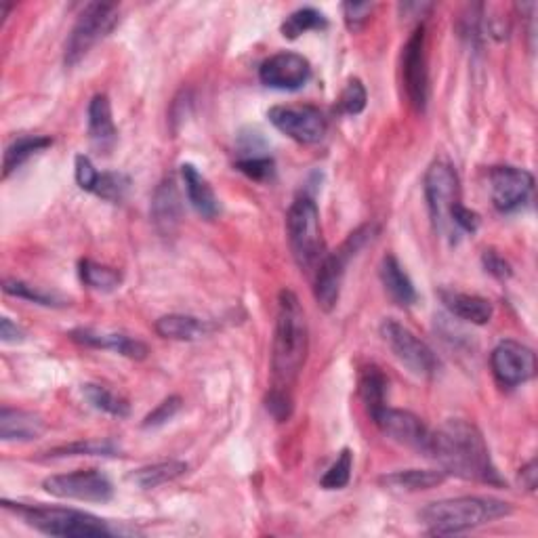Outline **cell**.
Returning a JSON list of instances; mask_svg holds the SVG:
<instances>
[{
	"mask_svg": "<svg viewBox=\"0 0 538 538\" xmlns=\"http://www.w3.org/2000/svg\"><path fill=\"white\" fill-rule=\"evenodd\" d=\"M425 457L436 461L446 475H454V478L490 486L505 484L499 469L492 463L480 429L463 419H450L431 431Z\"/></svg>",
	"mask_w": 538,
	"mask_h": 538,
	"instance_id": "6da1fadb",
	"label": "cell"
},
{
	"mask_svg": "<svg viewBox=\"0 0 538 538\" xmlns=\"http://www.w3.org/2000/svg\"><path fill=\"white\" fill-rule=\"evenodd\" d=\"M309 351V328L305 309L293 291H280L272 347L274 387L291 389L299 379Z\"/></svg>",
	"mask_w": 538,
	"mask_h": 538,
	"instance_id": "7a4b0ae2",
	"label": "cell"
},
{
	"mask_svg": "<svg viewBox=\"0 0 538 538\" xmlns=\"http://www.w3.org/2000/svg\"><path fill=\"white\" fill-rule=\"evenodd\" d=\"M511 511L513 507L509 503L492 496H457V499L429 503L419 517L429 534L448 536L492 524L511 515Z\"/></svg>",
	"mask_w": 538,
	"mask_h": 538,
	"instance_id": "3957f363",
	"label": "cell"
},
{
	"mask_svg": "<svg viewBox=\"0 0 538 538\" xmlns=\"http://www.w3.org/2000/svg\"><path fill=\"white\" fill-rule=\"evenodd\" d=\"M3 505L7 511L15 513L17 517L47 536H61V538H95V536H112L110 526L99 520V517L68 509V507H51V505H28V503H11L3 499Z\"/></svg>",
	"mask_w": 538,
	"mask_h": 538,
	"instance_id": "277c9868",
	"label": "cell"
},
{
	"mask_svg": "<svg viewBox=\"0 0 538 538\" xmlns=\"http://www.w3.org/2000/svg\"><path fill=\"white\" fill-rule=\"evenodd\" d=\"M286 232L297 265L305 272L320 265L324 259V240L320 227V211L314 198H297L286 215Z\"/></svg>",
	"mask_w": 538,
	"mask_h": 538,
	"instance_id": "5b68a950",
	"label": "cell"
},
{
	"mask_svg": "<svg viewBox=\"0 0 538 538\" xmlns=\"http://www.w3.org/2000/svg\"><path fill=\"white\" fill-rule=\"evenodd\" d=\"M375 234V225H362L354 234H349V238L341 244L339 251L324 255L320 265L316 267V282H314V297L320 309L324 312H333L341 297V284L345 276V267L349 259L354 257L360 248L372 240Z\"/></svg>",
	"mask_w": 538,
	"mask_h": 538,
	"instance_id": "8992f818",
	"label": "cell"
},
{
	"mask_svg": "<svg viewBox=\"0 0 538 538\" xmlns=\"http://www.w3.org/2000/svg\"><path fill=\"white\" fill-rule=\"evenodd\" d=\"M116 24H118V5L89 3L76 19V24L66 40L64 64L68 68L76 66L78 61H82L91 53V49L99 43V40H103L114 30Z\"/></svg>",
	"mask_w": 538,
	"mask_h": 538,
	"instance_id": "52a82bcc",
	"label": "cell"
},
{
	"mask_svg": "<svg viewBox=\"0 0 538 538\" xmlns=\"http://www.w3.org/2000/svg\"><path fill=\"white\" fill-rule=\"evenodd\" d=\"M425 200L433 223L440 232L450 234V213L461 202V181L452 164L436 160L425 173Z\"/></svg>",
	"mask_w": 538,
	"mask_h": 538,
	"instance_id": "ba28073f",
	"label": "cell"
},
{
	"mask_svg": "<svg viewBox=\"0 0 538 538\" xmlns=\"http://www.w3.org/2000/svg\"><path fill=\"white\" fill-rule=\"evenodd\" d=\"M381 337L389 345V349L412 375L417 377H433L438 372V358L433 354V349L421 341L410 328L402 326L396 320H385L381 324Z\"/></svg>",
	"mask_w": 538,
	"mask_h": 538,
	"instance_id": "9c48e42d",
	"label": "cell"
},
{
	"mask_svg": "<svg viewBox=\"0 0 538 538\" xmlns=\"http://www.w3.org/2000/svg\"><path fill=\"white\" fill-rule=\"evenodd\" d=\"M402 82L410 106L419 114L427 110L429 101V68H427V32L419 24L412 30L402 53Z\"/></svg>",
	"mask_w": 538,
	"mask_h": 538,
	"instance_id": "30bf717a",
	"label": "cell"
},
{
	"mask_svg": "<svg viewBox=\"0 0 538 538\" xmlns=\"http://www.w3.org/2000/svg\"><path fill=\"white\" fill-rule=\"evenodd\" d=\"M43 488L57 499H70V501H85V503H108L114 496V486L97 469L87 471H72V473H59L51 475L43 482Z\"/></svg>",
	"mask_w": 538,
	"mask_h": 538,
	"instance_id": "8fae6325",
	"label": "cell"
},
{
	"mask_svg": "<svg viewBox=\"0 0 538 538\" xmlns=\"http://www.w3.org/2000/svg\"><path fill=\"white\" fill-rule=\"evenodd\" d=\"M267 118L282 135L303 146L322 141L328 131V122L316 106H274Z\"/></svg>",
	"mask_w": 538,
	"mask_h": 538,
	"instance_id": "7c38bea8",
	"label": "cell"
},
{
	"mask_svg": "<svg viewBox=\"0 0 538 538\" xmlns=\"http://www.w3.org/2000/svg\"><path fill=\"white\" fill-rule=\"evenodd\" d=\"M490 366L499 385L513 389L536 377V354L528 345L507 339L494 347Z\"/></svg>",
	"mask_w": 538,
	"mask_h": 538,
	"instance_id": "4fadbf2b",
	"label": "cell"
},
{
	"mask_svg": "<svg viewBox=\"0 0 538 538\" xmlns=\"http://www.w3.org/2000/svg\"><path fill=\"white\" fill-rule=\"evenodd\" d=\"M370 419L389 440L427 454L431 431L417 415H412L408 410L383 406L377 412H372Z\"/></svg>",
	"mask_w": 538,
	"mask_h": 538,
	"instance_id": "5bb4252c",
	"label": "cell"
},
{
	"mask_svg": "<svg viewBox=\"0 0 538 538\" xmlns=\"http://www.w3.org/2000/svg\"><path fill=\"white\" fill-rule=\"evenodd\" d=\"M488 179L492 204L501 213H513L522 209L534 190V177L526 169L494 167Z\"/></svg>",
	"mask_w": 538,
	"mask_h": 538,
	"instance_id": "9a60e30c",
	"label": "cell"
},
{
	"mask_svg": "<svg viewBox=\"0 0 538 538\" xmlns=\"http://www.w3.org/2000/svg\"><path fill=\"white\" fill-rule=\"evenodd\" d=\"M312 78L309 61L293 51H282L267 57L259 68V80L267 89L278 91H299Z\"/></svg>",
	"mask_w": 538,
	"mask_h": 538,
	"instance_id": "2e32d148",
	"label": "cell"
},
{
	"mask_svg": "<svg viewBox=\"0 0 538 538\" xmlns=\"http://www.w3.org/2000/svg\"><path fill=\"white\" fill-rule=\"evenodd\" d=\"M70 339L82 347L116 351V354L131 358V360H146L150 354V347L139 339L120 335V333H103V330H95V328H76L70 333Z\"/></svg>",
	"mask_w": 538,
	"mask_h": 538,
	"instance_id": "e0dca14e",
	"label": "cell"
},
{
	"mask_svg": "<svg viewBox=\"0 0 538 538\" xmlns=\"http://www.w3.org/2000/svg\"><path fill=\"white\" fill-rule=\"evenodd\" d=\"M183 217L181 194L173 177L160 181L152 198V219L162 236H173Z\"/></svg>",
	"mask_w": 538,
	"mask_h": 538,
	"instance_id": "ac0fdd59",
	"label": "cell"
},
{
	"mask_svg": "<svg viewBox=\"0 0 538 538\" xmlns=\"http://www.w3.org/2000/svg\"><path fill=\"white\" fill-rule=\"evenodd\" d=\"M89 139L99 154H110L116 146L118 131L112 118V103L108 95H95L89 103Z\"/></svg>",
	"mask_w": 538,
	"mask_h": 538,
	"instance_id": "d6986e66",
	"label": "cell"
},
{
	"mask_svg": "<svg viewBox=\"0 0 538 538\" xmlns=\"http://www.w3.org/2000/svg\"><path fill=\"white\" fill-rule=\"evenodd\" d=\"M47 431L43 417L28 410H0V440L3 442H32Z\"/></svg>",
	"mask_w": 538,
	"mask_h": 538,
	"instance_id": "ffe728a7",
	"label": "cell"
},
{
	"mask_svg": "<svg viewBox=\"0 0 538 538\" xmlns=\"http://www.w3.org/2000/svg\"><path fill=\"white\" fill-rule=\"evenodd\" d=\"M181 179L185 183V194H188V200L196 209V213L204 219H215L221 209L211 183L198 173L194 164H183Z\"/></svg>",
	"mask_w": 538,
	"mask_h": 538,
	"instance_id": "44dd1931",
	"label": "cell"
},
{
	"mask_svg": "<svg viewBox=\"0 0 538 538\" xmlns=\"http://www.w3.org/2000/svg\"><path fill=\"white\" fill-rule=\"evenodd\" d=\"M379 278H381V284L385 286L387 295L393 299V303L396 305L410 307V305L417 303L415 284H412V280L404 272V267L393 255L383 257V261L379 265Z\"/></svg>",
	"mask_w": 538,
	"mask_h": 538,
	"instance_id": "7402d4cb",
	"label": "cell"
},
{
	"mask_svg": "<svg viewBox=\"0 0 538 538\" xmlns=\"http://www.w3.org/2000/svg\"><path fill=\"white\" fill-rule=\"evenodd\" d=\"M440 299L452 316H457L465 322L484 326L492 320V314H494L492 303L484 297L467 295L459 291H440Z\"/></svg>",
	"mask_w": 538,
	"mask_h": 538,
	"instance_id": "603a6c76",
	"label": "cell"
},
{
	"mask_svg": "<svg viewBox=\"0 0 538 538\" xmlns=\"http://www.w3.org/2000/svg\"><path fill=\"white\" fill-rule=\"evenodd\" d=\"M446 480V473L442 469H404L383 475L379 480L389 490L400 492H423L438 488Z\"/></svg>",
	"mask_w": 538,
	"mask_h": 538,
	"instance_id": "cb8c5ba5",
	"label": "cell"
},
{
	"mask_svg": "<svg viewBox=\"0 0 538 538\" xmlns=\"http://www.w3.org/2000/svg\"><path fill=\"white\" fill-rule=\"evenodd\" d=\"M156 333L162 339L171 341H200L211 333V324L204 322L194 316H183V314H169L156 320L154 324Z\"/></svg>",
	"mask_w": 538,
	"mask_h": 538,
	"instance_id": "d4e9b609",
	"label": "cell"
},
{
	"mask_svg": "<svg viewBox=\"0 0 538 538\" xmlns=\"http://www.w3.org/2000/svg\"><path fill=\"white\" fill-rule=\"evenodd\" d=\"M53 146V139L45 135H28L15 139L11 146L5 150V160H3V179H9L11 173H15L19 167L36 156L38 152H43Z\"/></svg>",
	"mask_w": 538,
	"mask_h": 538,
	"instance_id": "484cf974",
	"label": "cell"
},
{
	"mask_svg": "<svg viewBox=\"0 0 538 538\" xmlns=\"http://www.w3.org/2000/svg\"><path fill=\"white\" fill-rule=\"evenodd\" d=\"M387 387H389V381L387 377L381 372V368L377 366H364L360 370V379H358V393L360 398L366 406V412L368 415H372V412H377L379 408L387 406L385 400H387Z\"/></svg>",
	"mask_w": 538,
	"mask_h": 538,
	"instance_id": "4316f807",
	"label": "cell"
},
{
	"mask_svg": "<svg viewBox=\"0 0 538 538\" xmlns=\"http://www.w3.org/2000/svg\"><path fill=\"white\" fill-rule=\"evenodd\" d=\"M188 471V463L183 461H162L148 467H141L135 473H131V482L139 486L141 490H152L162 484H169Z\"/></svg>",
	"mask_w": 538,
	"mask_h": 538,
	"instance_id": "83f0119b",
	"label": "cell"
},
{
	"mask_svg": "<svg viewBox=\"0 0 538 538\" xmlns=\"http://www.w3.org/2000/svg\"><path fill=\"white\" fill-rule=\"evenodd\" d=\"M78 274H80L82 282L99 293H112L122 284V274L118 272V269L108 267V265H99L91 259L80 261Z\"/></svg>",
	"mask_w": 538,
	"mask_h": 538,
	"instance_id": "f1b7e54d",
	"label": "cell"
},
{
	"mask_svg": "<svg viewBox=\"0 0 538 538\" xmlns=\"http://www.w3.org/2000/svg\"><path fill=\"white\" fill-rule=\"evenodd\" d=\"M120 446L112 440H85L59 446L47 452L49 459H68V457H118Z\"/></svg>",
	"mask_w": 538,
	"mask_h": 538,
	"instance_id": "f546056e",
	"label": "cell"
},
{
	"mask_svg": "<svg viewBox=\"0 0 538 538\" xmlns=\"http://www.w3.org/2000/svg\"><path fill=\"white\" fill-rule=\"evenodd\" d=\"M82 393H85V398L89 400V404L93 408L106 412V415H112V417H118V419H124V417L131 415L129 402L124 398H120L118 393H114L108 387L89 383V385L82 387Z\"/></svg>",
	"mask_w": 538,
	"mask_h": 538,
	"instance_id": "4dcf8cb0",
	"label": "cell"
},
{
	"mask_svg": "<svg viewBox=\"0 0 538 538\" xmlns=\"http://www.w3.org/2000/svg\"><path fill=\"white\" fill-rule=\"evenodd\" d=\"M326 26H328L326 17L318 9H314V7H303V9H297L295 13H291V15H288L284 19V24H282L280 32H282L284 38L295 40V38H299L305 32L324 30Z\"/></svg>",
	"mask_w": 538,
	"mask_h": 538,
	"instance_id": "1f68e13d",
	"label": "cell"
},
{
	"mask_svg": "<svg viewBox=\"0 0 538 538\" xmlns=\"http://www.w3.org/2000/svg\"><path fill=\"white\" fill-rule=\"evenodd\" d=\"M3 291L9 297L26 299L30 303L45 305V307H64L66 305V301L61 297H57L55 293H47V291H43V288L32 286V284L22 282V280H5L3 282Z\"/></svg>",
	"mask_w": 538,
	"mask_h": 538,
	"instance_id": "d6a6232c",
	"label": "cell"
},
{
	"mask_svg": "<svg viewBox=\"0 0 538 538\" xmlns=\"http://www.w3.org/2000/svg\"><path fill=\"white\" fill-rule=\"evenodd\" d=\"M129 188H131V179L124 173H99L91 194L108 202H120L124 200V196H127Z\"/></svg>",
	"mask_w": 538,
	"mask_h": 538,
	"instance_id": "836d02e7",
	"label": "cell"
},
{
	"mask_svg": "<svg viewBox=\"0 0 538 538\" xmlns=\"http://www.w3.org/2000/svg\"><path fill=\"white\" fill-rule=\"evenodd\" d=\"M351 469H354V454H351L349 448L341 450L337 461L330 465V469L322 475L320 486L324 490H341L349 484L351 480Z\"/></svg>",
	"mask_w": 538,
	"mask_h": 538,
	"instance_id": "e575fe53",
	"label": "cell"
},
{
	"mask_svg": "<svg viewBox=\"0 0 538 538\" xmlns=\"http://www.w3.org/2000/svg\"><path fill=\"white\" fill-rule=\"evenodd\" d=\"M236 169L253 181H269L276 173V162L265 154H248L236 160Z\"/></svg>",
	"mask_w": 538,
	"mask_h": 538,
	"instance_id": "d590c367",
	"label": "cell"
},
{
	"mask_svg": "<svg viewBox=\"0 0 538 538\" xmlns=\"http://www.w3.org/2000/svg\"><path fill=\"white\" fill-rule=\"evenodd\" d=\"M366 101H368V95H366L362 80L351 78L337 99V112L347 114V116H358L364 112Z\"/></svg>",
	"mask_w": 538,
	"mask_h": 538,
	"instance_id": "8d00e7d4",
	"label": "cell"
},
{
	"mask_svg": "<svg viewBox=\"0 0 538 538\" xmlns=\"http://www.w3.org/2000/svg\"><path fill=\"white\" fill-rule=\"evenodd\" d=\"M265 408L278 423H284V421L291 419V415H293L291 389L272 387V391H269L267 398H265Z\"/></svg>",
	"mask_w": 538,
	"mask_h": 538,
	"instance_id": "74e56055",
	"label": "cell"
},
{
	"mask_svg": "<svg viewBox=\"0 0 538 538\" xmlns=\"http://www.w3.org/2000/svg\"><path fill=\"white\" fill-rule=\"evenodd\" d=\"M181 406H183L181 396H169L167 400H162V402L150 412V415H148L146 419H143L141 427H143V429H156V427H162L164 423H169L171 419H175V415L181 410Z\"/></svg>",
	"mask_w": 538,
	"mask_h": 538,
	"instance_id": "f35d334b",
	"label": "cell"
},
{
	"mask_svg": "<svg viewBox=\"0 0 538 538\" xmlns=\"http://www.w3.org/2000/svg\"><path fill=\"white\" fill-rule=\"evenodd\" d=\"M343 19L351 32H360L375 11V3H343Z\"/></svg>",
	"mask_w": 538,
	"mask_h": 538,
	"instance_id": "ab89813d",
	"label": "cell"
},
{
	"mask_svg": "<svg viewBox=\"0 0 538 538\" xmlns=\"http://www.w3.org/2000/svg\"><path fill=\"white\" fill-rule=\"evenodd\" d=\"M450 223H452V230H459L465 234H475L480 227V215L467 209L463 202H459L450 213Z\"/></svg>",
	"mask_w": 538,
	"mask_h": 538,
	"instance_id": "60d3db41",
	"label": "cell"
},
{
	"mask_svg": "<svg viewBox=\"0 0 538 538\" xmlns=\"http://www.w3.org/2000/svg\"><path fill=\"white\" fill-rule=\"evenodd\" d=\"M74 175H76V183L80 185V190L85 192H93L95 181L99 177V171L93 167V162L87 156H76V164H74Z\"/></svg>",
	"mask_w": 538,
	"mask_h": 538,
	"instance_id": "b9f144b4",
	"label": "cell"
},
{
	"mask_svg": "<svg viewBox=\"0 0 538 538\" xmlns=\"http://www.w3.org/2000/svg\"><path fill=\"white\" fill-rule=\"evenodd\" d=\"M482 263H484V269L499 280H507L513 276V269L509 265V261H505V257H501L496 251H486L482 255Z\"/></svg>",
	"mask_w": 538,
	"mask_h": 538,
	"instance_id": "7bdbcfd3",
	"label": "cell"
},
{
	"mask_svg": "<svg viewBox=\"0 0 538 538\" xmlns=\"http://www.w3.org/2000/svg\"><path fill=\"white\" fill-rule=\"evenodd\" d=\"M26 339V333L22 326H17L11 318L0 320V341L3 343H22Z\"/></svg>",
	"mask_w": 538,
	"mask_h": 538,
	"instance_id": "ee69618b",
	"label": "cell"
},
{
	"mask_svg": "<svg viewBox=\"0 0 538 538\" xmlns=\"http://www.w3.org/2000/svg\"><path fill=\"white\" fill-rule=\"evenodd\" d=\"M536 480H538V471H536V461H530L526 467L520 469V482L528 490H536Z\"/></svg>",
	"mask_w": 538,
	"mask_h": 538,
	"instance_id": "f6af8a7d",
	"label": "cell"
}]
</instances>
